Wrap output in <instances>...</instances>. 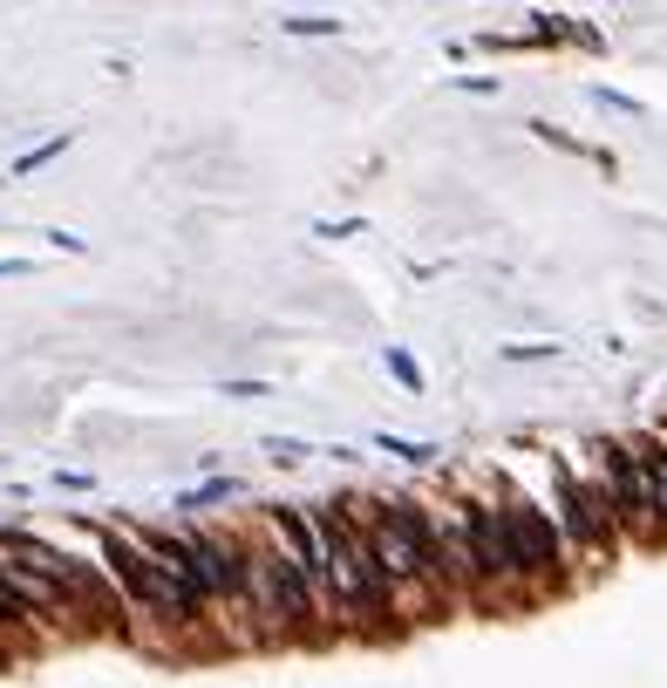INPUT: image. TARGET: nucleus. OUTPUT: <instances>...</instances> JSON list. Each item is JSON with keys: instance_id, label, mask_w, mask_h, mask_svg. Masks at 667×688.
Masks as SVG:
<instances>
[{"instance_id": "nucleus-1", "label": "nucleus", "mask_w": 667, "mask_h": 688, "mask_svg": "<svg viewBox=\"0 0 667 688\" xmlns=\"http://www.w3.org/2000/svg\"><path fill=\"white\" fill-rule=\"evenodd\" d=\"M341 512L362 525V539L375 552L381 579H389V606H395V627L408 621H429V614H450V593L436 579L429 552H423V525L408 512V498H368V491H348Z\"/></svg>"}, {"instance_id": "nucleus-8", "label": "nucleus", "mask_w": 667, "mask_h": 688, "mask_svg": "<svg viewBox=\"0 0 667 688\" xmlns=\"http://www.w3.org/2000/svg\"><path fill=\"white\" fill-rule=\"evenodd\" d=\"M627 443L640 450V471H647V484H654V518H660V546H667V423L627 429Z\"/></svg>"}, {"instance_id": "nucleus-7", "label": "nucleus", "mask_w": 667, "mask_h": 688, "mask_svg": "<svg viewBox=\"0 0 667 688\" xmlns=\"http://www.w3.org/2000/svg\"><path fill=\"white\" fill-rule=\"evenodd\" d=\"M498 484V498H504V518H511V539H518V559H525V573L538 586V600H552V593H566L572 586V566H566V552H558L552 539V525L538 518V504L525 498V484L511 477V471H491Z\"/></svg>"}, {"instance_id": "nucleus-12", "label": "nucleus", "mask_w": 667, "mask_h": 688, "mask_svg": "<svg viewBox=\"0 0 667 688\" xmlns=\"http://www.w3.org/2000/svg\"><path fill=\"white\" fill-rule=\"evenodd\" d=\"M68 143H75V137H68V130H55V137H48V143H35V150H28V158H14V177H28V171H41L48 158H62V150H68Z\"/></svg>"}, {"instance_id": "nucleus-2", "label": "nucleus", "mask_w": 667, "mask_h": 688, "mask_svg": "<svg viewBox=\"0 0 667 688\" xmlns=\"http://www.w3.org/2000/svg\"><path fill=\"white\" fill-rule=\"evenodd\" d=\"M300 531H306V566H314V586L327 600V627L341 634H381L375 621V600L362 586V559L348 546V525H341V504H293Z\"/></svg>"}, {"instance_id": "nucleus-3", "label": "nucleus", "mask_w": 667, "mask_h": 688, "mask_svg": "<svg viewBox=\"0 0 667 688\" xmlns=\"http://www.w3.org/2000/svg\"><path fill=\"white\" fill-rule=\"evenodd\" d=\"M464 518H470V546H477V579H483V606H538V586L518 559V539H511V518H504V498L491 477H470L464 491Z\"/></svg>"}, {"instance_id": "nucleus-13", "label": "nucleus", "mask_w": 667, "mask_h": 688, "mask_svg": "<svg viewBox=\"0 0 667 688\" xmlns=\"http://www.w3.org/2000/svg\"><path fill=\"white\" fill-rule=\"evenodd\" d=\"M266 456H273L279 471H293V464H306V456H314V450H306L300 437H273V443H266Z\"/></svg>"}, {"instance_id": "nucleus-11", "label": "nucleus", "mask_w": 667, "mask_h": 688, "mask_svg": "<svg viewBox=\"0 0 667 688\" xmlns=\"http://www.w3.org/2000/svg\"><path fill=\"white\" fill-rule=\"evenodd\" d=\"M381 362H389V375L402 381L408 396H423V362H416V354H408V348H389V354H381Z\"/></svg>"}, {"instance_id": "nucleus-9", "label": "nucleus", "mask_w": 667, "mask_h": 688, "mask_svg": "<svg viewBox=\"0 0 667 688\" xmlns=\"http://www.w3.org/2000/svg\"><path fill=\"white\" fill-rule=\"evenodd\" d=\"M375 450H381V456H395V464H408V471H429V464H436V450H429V443H416V437H389V429L375 437Z\"/></svg>"}, {"instance_id": "nucleus-5", "label": "nucleus", "mask_w": 667, "mask_h": 688, "mask_svg": "<svg viewBox=\"0 0 667 688\" xmlns=\"http://www.w3.org/2000/svg\"><path fill=\"white\" fill-rule=\"evenodd\" d=\"M260 539L273 552V586H279V606H287V634L293 641H327V600L314 586V566H306V531L300 512H260Z\"/></svg>"}, {"instance_id": "nucleus-14", "label": "nucleus", "mask_w": 667, "mask_h": 688, "mask_svg": "<svg viewBox=\"0 0 667 688\" xmlns=\"http://www.w3.org/2000/svg\"><path fill=\"white\" fill-rule=\"evenodd\" d=\"M287 35H341V21H327V14H293V21H279Z\"/></svg>"}, {"instance_id": "nucleus-6", "label": "nucleus", "mask_w": 667, "mask_h": 688, "mask_svg": "<svg viewBox=\"0 0 667 688\" xmlns=\"http://www.w3.org/2000/svg\"><path fill=\"white\" fill-rule=\"evenodd\" d=\"M586 464L600 477V498L613 512V531H620V552L627 546H660V518H654V484L640 471V450L627 437H593L586 443Z\"/></svg>"}, {"instance_id": "nucleus-10", "label": "nucleus", "mask_w": 667, "mask_h": 688, "mask_svg": "<svg viewBox=\"0 0 667 688\" xmlns=\"http://www.w3.org/2000/svg\"><path fill=\"white\" fill-rule=\"evenodd\" d=\"M232 498H239V484H232V477H204L198 491L177 498V512H204V504H232Z\"/></svg>"}, {"instance_id": "nucleus-4", "label": "nucleus", "mask_w": 667, "mask_h": 688, "mask_svg": "<svg viewBox=\"0 0 667 688\" xmlns=\"http://www.w3.org/2000/svg\"><path fill=\"white\" fill-rule=\"evenodd\" d=\"M408 512L423 525V552L436 579H443L450 606H477V614H491L483 606V579H477V546H470V518H464V498L456 491H416L408 498Z\"/></svg>"}, {"instance_id": "nucleus-18", "label": "nucleus", "mask_w": 667, "mask_h": 688, "mask_svg": "<svg viewBox=\"0 0 667 688\" xmlns=\"http://www.w3.org/2000/svg\"><path fill=\"white\" fill-rule=\"evenodd\" d=\"M28 273V260H0V279H21Z\"/></svg>"}, {"instance_id": "nucleus-17", "label": "nucleus", "mask_w": 667, "mask_h": 688, "mask_svg": "<svg viewBox=\"0 0 667 688\" xmlns=\"http://www.w3.org/2000/svg\"><path fill=\"white\" fill-rule=\"evenodd\" d=\"M456 89H470V96H498V75H464Z\"/></svg>"}, {"instance_id": "nucleus-16", "label": "nucleus", "mask_w": 667, "mask_h": 688, "mask_svg": "<svg viewBox=\"0 0 667 688\" xmlns=\"http://www.w3.org/2000/svg\"><path fill=\"white\" fill-rule=\"evenodd\" d=\"M593 103H606V110H627V116H647V103H633V96H620V89H593Z\"/></svg>"}, {"instance_id": "nucleus-15", "label": "nucleus", "mask_w": 667, "mask_h": 688, "mask_svg": "<svg viewBox=\"0 0 667 688\" xmlns=\"http://www.w3.org/2000/svg\"><path fill=\"white\" fill-rule=\"evenodd\" d=\"M552 354H558V341H511L504 362H552Z\"/></svg>"}]
</instances>
